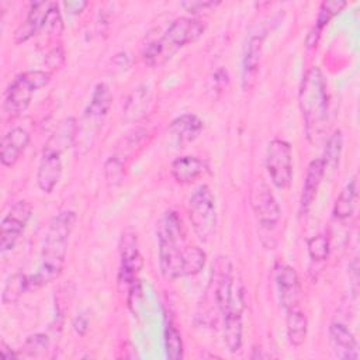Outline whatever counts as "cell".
<instances>
[{
  "instance_id": "obj_2",
  "label": "cell",
  "mask_w": 360,
  "mask_h": 360,
  "mask_svg": "<svg viewBox=\"0 0 360 360\" xmlns=\"http://www.w3.org/2000/svg\"><path fill=\"white\" fill-rule=\"evenodd\" d=\"M75 222L76 214L73 211H62L49 221L42 245L39 270L28 277L30 290L39 288L60 276Z\"/></svg>"
},
{
  "instance_id": "obj_26",
  "label": "cell",
  "mask_w": 360,
  "mask_h": 360,
  "mask_svg": "<svg viewBox=\"0 0 360 360\" xmlns=\"http://www.w3.org/2000/svg\"><path fill=\"white\" fill-rule=\"evenodd\" d=\"M342 146H343V136H342V131L336 129L326 141V146H325V153L322 162L325 166V172L328 169L335 170L339 165V159H340V153H342Z\"/></svg>"
},
{
  "instance_id": "obj_18",
  "label": "cell",
  "mask_w": 360,
  "mask_h": 360,
  "mask_svg": "<svg viewBox=\"0 0 360 360\" xmlns=\"http://www.w3.org/2000/svg\"><path fill=\"white\" fill-rule=\"evenodd\" d=\"M323 176H325V166H323L322 159H314L308 166L307 176H305L304 184H302V191H301V198H300L301 215H305L309 212Z\"/></svg>"
},
{
  "instance_id": "obj_35",
  "label": "cell",
  "mask_w": 360,
  "mask_h": 360,
  "mask_svg": "<svg viewBox=\"0 0 360 360\" xmlns=\"http://www.w3.org/2000/svg\"><path fill=\"white\" fill-rule=\"evenodd\" d=\"M73 326H75V329H76V332H77V333L83 335V333L87 330V326H89L87 318H84L83 315L76 316V319L73 321Z\"/></svg>"
},
{
  "instance_id": "obj_5",
  "label": "cell",
  "mask_w": 360,
  "mask_h": 360,
  "mask_svg": "<svg viewBox=\"0 0 360 360\" xmlns=\"http://www.w3.org/2000/svg\"><path fill=\"white\" fill-rule=\"evenodd\" d=\"M202 21L188 17L173 20L166 31L143 49V60L149 66H160L174 56L187 44L195 42L204 32Z\"/></svg>"
},
{
  "instance_id": "obj_13",
  "label": "cell",
  "mask_w": 360,
  "mask_h": 360,
  "mask_svg": "<svg viewBox=\"0 0 360 360\" xmlns=\"http://www.w3.org/2000/svg\"><path fill=\"white\" fill-rule=\"evenodd\" d=\"M274 281L281 308L288 311L291 308L300 307L302 287L297 270L284 262H276Z\"/></svg>"
},
{
  "instance_id": "obj_24",
  "label": "cell",
  "mask_w": 360,
  "mask_h": 360,
  "mask_svg": "<svg viewBox=\"0 0 360 360\" xmlns=\"http://www.w3.org/2000/svg\"><path fill=\"white\" fill-rule=\"evenodd\" d=\"M346 6V1H336V0H332V1H323L319 7V14H318V18H316V24H315V28L314 31L311 32L309 38H312V44H316L323 27L330 21V18L333 15H336L339 11H342V8Z\"/></svg>"
},
{
  "instance_id": "obj_31",
  "label": "cell",
  "mask_w": 360,
  "mask_h": 360,
  "mask_svg": "<svg viewBox=\"0 0 360 360\" xmlns=\"http://www.w3.org/2000/svg\"><path fill=\"white\" fill-rule=\"evenodd\" d=\"M49 346V339L46 335L44 333H37L32 336H28V339L25 340L24 349L31 354V356H37L38 352H45Z\"/></svg>"
},
{
  "instance_id": "obj_8",
  "label": "cell",
  "mask_w": 360,
  "mask_h": 360,
  "mask_svg": "<svg viewBox=\"0 0 360 360\" xmlns=\"http://www.w3.org/2000/svg\"><path fill=\"white\" fill-rule=\"evenodd\" d=\"M51 80V72L46 70H28L20 73L6 90L4 111L11 115H20L24 112L34 96V93L46 86Z\"/></svg>"
},
{
  "instance_id": "obj_10",
  "label": "cell",
  "mask_w": 360,
  "mask_h": 360,
  "mask_svg": "<svg viewBox=\"0 0 360 360\" xmlns=\"http://www.w3.org/2000/svg\"><path fill=\"white\" fill-rule=\"evenodd\" d=\"M266 169L274 187L285 190L292 183V150L284 139H273L266 149Z\"/></svg>"
},
{
  "instance_id": "obj_3",
  "label": "cell",
  "mask_w": 360,
  "mask_h": 360,
  "mask_svg": "<svg viewBox=\"0 0 360 360\" xmlns=\"http://www.w3.org/2000/svg\"><path fill=\"white\" fill-rule=\"evenodd\" d=\"M298 98L305 135L312 145H318L325 138L329 115L326 79L318 66H312L305 72Z\"/></svg>"
},
{
  "instance_id": "obj_23",
  "label": "cell",
  "mask_w": 360,
  "mask_h": 360,
  "mask_svg": "<svg viewBox=\"0 0 360 360\" xmlns=\"http://www.w3.org/2000/svg\"><path fill=\"white\" fill-rule=\"evenodd\" d=\"M357 204V179L356 176L342 188L333 207V217L336 219H347L353 215Z\"/></svg>"
},
{
  "instance_id": "obj_16",
  "label": "cell",
  "mask_w": 360,
  "mask_h": 360,
  "mask_svg": "<svg viewBox=\"0 0 360 360\" xmlns=\"http://www.w3.org/2000/svg\"><path fill=\"white\" fill-rule=\"evenodd\" d=\"M263 41L264 35L263 34H253L249 37L245 51H243V58H242V86L243 89H250L252 84L255 83L257 70H259V63L263 52Z\"/></svg>"
},
{
  "instance_id": "obj_1",
  "label": "cell",
  "mask_w": 360,
  "mask_h": 360,
  "mask_svg": "<svg viewBox=\"0 0 360 360\" xmlns=\"http://www.w3.org/2000/svg\"><path fill=\"white\" fill-rule=\"evenodd\" d=\"M184 224L176 211H167L158 225L160 273L169 280L195 276L205 266V252L188 245Z\"/></svg>"
},
{
  "instance_id": "obj_4",
  "label": "cell",
  "mask_w": 360,
  "mask_h": 360,
  "mask_svg": "<svg viewBox=\"0 0 360 360\" xmlns=\"http://www.w3.org/2000/svg\"><path fill=\"white\" fill-rule=\"evenodd\" d=\"M77 121L73 117L63 118L46 139L37 172V183L41 191L52 193L63 172V153L75 146Z\"/></svg>"
},
{
  "instance_id": "obj_33",
  "label": "cell",
  "mask_w": 360,
  "mask_h": 360,
  "mask_svg": "<svg viewBox=\"0 0 360 360\" xmlns=\"http://www.w3.org/2000/svg\"><path fill=\"white\" fill-rule=\"evenodd\" d=\"M218 4H219L218 1H183L181 7L186 8V11L188 13H198V11H204L211 7H215Z\"/></svg>"
},
{
  "instance_id": "obj_11",
  "label": "cell",
  "mask_w": 360,
  "mask_h": 360,
  "mask_svg": "<svg viewBox=\"0 0 360 360\" xmlns=\"http://www.w3.org/2000/svg\"><path fill=\"white\" fill-rule=\"evenodd\" d=\"M245 309V288H238L225 312L224 316V342L231 353H236L243 345V322L242 314Z\"/></svg>"
},
{
  "instance_id": "obj_15",
  "label": "cell",
  "mask_w": 360,
  "mask_h": 360,
  "mask_svg": "<svg viewBox=\"0 0 360 360\" xmlns=\"http://www.w3.org/2000/svg\"><path fill=\"white\" fill-rule=\"evenodd\" d=\"M329 340L338 359L357 360L359 345L353 332L342 322H332L329 326Z\"/></svg>"
},
{
  "instance_id": "obj_27",
  "label": "cell",
  "mask_w": 360,
  "mask_h": 360,
  "mask_svg": "<svg viewBox=\"0 0 360 360\" xmlns=\"http://www.w3.org/2000/svg\"><path fill=\"white\" fill-rule=\"evenodd\" d=\"M165 347L169 359H183V339L179 329L172 322H169L165 328Z\"/></svg>"
},
{
  "instance_id": "obj_17",
  "label": "cell",
  "mask_w": 360,
  "mask_h": 360,
  "mask_svg": "<svg viewBox=\"0 0 360 360\" xmlns=\"http://www.w3.org/2000/svg\"><path fill=\"white\" fill-rule=\"evenodd\" d=\"M30 143V134L21 127L11 128L1 139L0 146V160L3 166L11 167L17 163L22 152Z\"/></svg>"
},
{
  "instance_id": "obj_21",
  "label": "cell",
  "mask_w": 360,
  "mask_h": 360,
  "mask_svg": "<svg viewBox=\"0 0 360 360\" xmlns=\"http://www.w3.org/2000/svg\"><path fill=\"white\" fill-rule=\"evenodd\" d=\"M205 170V163L197 156H180L170 165L173 179L180 184H188L197 180Z\"/></svg>"
},
{
  "instance_id": "obj_14",
  "label": "cell",
  "mask_w": 360,
  "mask_h": 360,
  "mask_svg": "<svg viewBox=\"0 0 360 360\" xmlns=\"http://www.w3.org/2000/svg\"><path fill=\"white\" fill-rule=\"evenodd\" d=\"M143 266L142 255L136 245L134 235L125 233L121 245V267H120V283H122L129 292L134 291L138 283V274Z\"/></svg>"
},
{
  "instance_id": "obj_12",
  "label": "cell",
  "mask_w": 360,
  "mask_h": 360,
  "mask_svg": "<svg viewBox=\"0 0 360 360\" xmlns=\"http://www.w3.org/2000/svg\"><path fill=\"white\" fill-rule=\"evenodd\" d=\"M31 215H32V207L28 201L20 200L11 205L7 215L1 219V226H0L1 228L0 250L3 253L7 250H11L15 246Z\"/></svg>"
},
{
  "instance_id": "obj_9",
  "label": "cell",
  "mask_w": 360,
  "mask_h": 360,
  "mask_svg": "<svg viewBox=\"0 0 360 360\" xmlns=\"http://www.w3.org/2000/svg\"><path fill=\"white\" fill-rule=\"evenodd\" d=\"M249 201L262 232H273L280 221L281 210L270 186L263 179L253 181Z\"/></svg>"
},
{
  "instance_id": "obj_30",
  "label": "cell",
  "mask_w": 360,
  "mask_h": 360,
  "mask_svg": "<svg viewBox=\"0 0 360 360\" xmlns=\"http://www.w3.org/2000/svg\"><path fill=\"white\" fill-rule=\"evenodd\" d=\"M105 179L110 184L121 183L124 177V163L117 158L111 156L105 163Z\"/></svg>"
},
{
  "instance_id": "obj_36",
  "label": "cell",
  "mask_w": 360,
  "mask_h": 360,
  "mask_svg": "<svg viewBox=\"0 0 360 360\" xmlns=\"http://www.w3.org/2000/svg\"><path fill=\"white\" fill-rule=\"evenodd\" d=\"M0 353H1V356L4 359H14V357H17V354L11 350V347L6 342L0 343Z\"/></svg>"
},
{
  "instance_id": "obj_7",
  "label": "cell",
  "mask_w": 360,
  "mask_h": 360,
  "mask_svg": "<svg viewBox=\"0 0 360 360\" xmlns=\"http://www.w3.org/2000/svg\"><path fill=\"white\" fill-rule=\"evenodd\" d=\"M188 217L195 236L208 243L217 229V205L215 197L207 184H201L194 190L188 200Z\"/></svg>"
},
{
  "instance_id": "obj_28",
  "label": "cell",
  "mask_w": 360,
  "mask_h": 360,
  "mask_svg": "<svg viewBox=\"0 0 360 360\" xmlns=\"http://www.w3.org/2000/svg\"><path fill=\"white\" fill-rule=\"evenodd\" d=\"M307 250H308V255L312 262L326 260L329 256V250H330L329 238L323 233L309 238L307 242Z\"/></svg>"
},
{
  "instance_id": "obj_6",
  "label": "cell",
  "mask_w": 360,
  "mask_h": 360,
  "mask_svg": "<svg viewBox=\"0 0 360 360\" xmlns=\"http://www.w3.org/2000/svg\"><path fill=\"white\" fill-rule=\"evenodd\" d=\"M112 103V94L110 91V87L105 83L96 84L90 101L77 122V131H76V141L75 146L77 149V153L84 155L94 143L103 122L108 114V110Z\"/></svg>"
},
{
  "instance_id": "obj_25",
  "label": "cell",
  "mask_w": 360,
  "mask_h": 360,
  "mask_svg": "<svg viewBox=\"0 0 360 360\" xmlns=\"http://www.w3.org/2000/svg\"><path fill=\"white\" fill-rule=\"evenodd\" d=\"M28 290H30L28 276L17 273L6 281L3 294H1V301H3V304L15 302L20 298V295Z\"/></svg>"
},
{
  "instance_id": "obj_34",
  "label": "cell",
  "mask_w": 360,
  "mask_h": 360,
  "mask_svg": "<svg viewBox=\"0 0 360 360\" xmlns=\"http://www.w3.org/2000/svg\"><path fill=\"white\" fill-rule=\"evenodd\" d=\"M63 7L69 14L75 15V14H80L87 7V1H65Z\"/></svg>"
},
{
  "instance_id": "obj_32",
  "label": "cell",
  "mask_w": 360,
  "mask_h": 360,
  "mask_svg": "<svg viewBox=\"0 0 360 360\" xmlns=\"http://www.w3.org/2000/svg\"><path fill=\"white\" fill-rule=\"evenodd\" d=\"M63 59H65V52H63V48L60 45H56L53 46L48 55H46V65L52 69H58L62 63H63Z\"/></svg>"
},
{
  "instance_id": "obj_20",
  "label": "cell",
  "mask_w": 360,
  "mask_h": 360,
  "mask_svg": "<svg viewBox=\"0 0 360 360\" xmlns=\"http://www.w3.org/2000/svg\"><path fill=\"white\" fill-rule=\"evenodd\" d=\"M202 127V121L195 114H183L170 122L167 132L179 145H186L200 135Z\"/></svg>"
},
{
  "instance_id": "obj_19",
  "label": "cell",
  "mask_w": 360,
  "mask_h": 360,
  "mask_svg": "<svg viewBox=\"0 0 360 360\" xmlns=\"http://www.w3.org/2000/svg\"><path fill=\"white\" fill-rule=\"evenodd\" d=\"M49 6L51 1H37L31 4L25 21L21 25H18V28L14 32V41L17 44H22L32 38L34 35H37L38 32H41L49 11Z\"/></svg>"
},
{
  "instance_id": "obj_22",
  "label": "cell",
  "mask_w": 360,
  "mask_h": 360,
  "mask_svg": "<svg viewBox=\"0 0 360 360\" xmlns=\"http://www.w3.org/2000/svg\"><path fill=\"white\" fill-rule=\"evenodd\" d=\"M285 332L292 346L304 345L308 333V319L300 307L285 311Z\"/></svg>"
},
{
  "instance_id": "obj_29",
  "label": "cell",
  "mask_w": 360,
  "mask_h": 360,
  "mask_svg": "<svg viewBox=\"0 0 360 360\" xmlns=\"http://www.w3.org/2000/svg\"><path fill=\"white\" fill-rule=\"evenodd\" d=\"M41 31H45V34L48 37H59L63 31V20L60 17V11H59V6L55 1H51L49 6V11L48 15L45 18L44 27Z\"/></svg>"
}]
</instances>
